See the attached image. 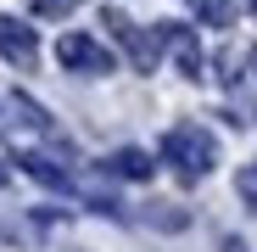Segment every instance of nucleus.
Masks as SVG:
<instances>
[{
	"label": "nucleus",
	"instance_id": "obj_4",
	"mask_svg": "<svg viewBox=\"0 0 257 252\" xmlns=\"http://www.w3.org/2000/svg\"><path fill=\"white\" fill-rule=\"evenodd\" d=\"M0 56L17 62V67H34V56H39L34 28H28V23H17V17H0Z\"/></svg>",
	"mask_w": 257,
	"mask_h": 252
},
{
	"label": "nucleus",
	"instance_id": "obj_6",
	"mask_svg": "<svg viewBox=\"0 0 257 252\" xmlns=\"http://www.w3.org/2000/svg\"><path fill=\"white\" fill-rule=\"evenodd\" d=\"M151 157L140 151V146H123V151H112L106 157V174H117V180H151Z\"/></svg>",
	"mask_w": 257,
	"mask_h": 252
},
{
	"label": "nucleus",
	"instance_id": "obj_10",
	"mask_svg": "<svg viewBox=\"0 0 257 252\" xmlns=\"http://www.w3.org/2000/svg\"><path fill=\"white\" fill-rule=\"evenodd\" d=\"M78 6V0H28V12H39V17H67Z\"/></svg>",
	"mask_w": 257,
	"mask_h": 252
},
{
	"label": "nucleus",
	"instance_id": "obj_9",
	"mask_svg": "<svg viewBox=\"0 0 257 252\" xmlns=\"http://www.w3.org/2000/svg\"><path fill=\"white\" fill-rule=\"evenodd\" d=\"M235 196H240V207H251V213H257V157L240 162V174H235Z\"/></svg>",
	"mask_w": 257,
	"mask_h": 252
},
{
	"label": "nucleus",
	"instance_id": "obj_13",
	"mask_svg": "<svg viewBox=\"0 0 257 252\" xmlns=\"http://www.w3.org/2000/svg\"><path fill=\"white\" fill-rule=\"evenodd\" d=\"M251 78H257V51H251Z\"/></svg>",
	"mask_w": 257,
	"mask_h": 252
},
{
	"label": "nucleus",
	"instance_id": "obj_11",
	"mask_svg": "<svg viewBox=\"0 0 257 252\" xmlns=\"http://www.w3.org/2000/svg\"><path fill=\"white\" fill-rule=\"evenodd\" d=\"M6 180H12V168H6V162H0V185H6Z\"/></svg>",
	"mask_w": 257,
	"mask_h": 252
},
{
	"label": "nucleus",
	"instance_id": "obj_3",
	"mask_svg": "<svg viewBox=\"0 0 257 252\" xmlns=\"http://www.w3.org/2000/svg\"><path fill=\"white\" fill-rule=\"evenodd\" d=\"M106 28L128 45V62H135V73H151V67L162 62V23H157V28H135L123 12H106Z\"/></svg>",
	"mask_w": 257,
	"mask_h": 252
},
{
	"label": "nucleus",
	"instance_id": "obj_5",
	"mask_svg": "<svg viewBox=\"0 0 257 252\" xmlns=\"http://www.w3.org/2000/svg\"><path fill=\"white\" fill-rule=\"evenodd\" d=\"M162 45H174V56H179V73H185V78H201V45H196V34H190V28L162 23Z\"/></svg>",
	"mask_w": 257,
	"mask_h": 252
},
{
	"label": "nucleus",
	"instance_id": "obj_1",
	"mask_svg": "<svg viewBox=\"0 0 257 252\" xmlns=\"http://www.w3.org/2000/svg\"><path fill=\"white\" fill-rule=\"evenodd\" d=\"M162 162L174 168L179 180H207L212 162H218V140H212L201 123H174L162 135Z\"/></svg>",
	"mask_w": 257,
	"mask_h": 252
},
{
	"label": "nucleus",
	"instance_id": "obj_8",
	"mask_svg": "<svg viewBox=\"0 0 257 252\" xmlns=\"http://www.w3.org/2000/svg\"><path fill=\"white\" fill-rule=\"evenodd\" d=\"M190 12H196L207 28H229V23H235V0H190Z\"/></svg>",
	"mask_w": 257,
	"mask_h": 252
},
{
	"label": "nucleus",
	"instance_id": "obj_12",
	"mask_svg": "<svg viewBox=\"0 0 257 252\" xmlns=\"http://www.w3.org/2000/svg\"><path fill=\"white\" fill-rule=\"evenodd\" d=\"M246 12H251V17H257V0H246Z\"/></svg>",
	"mask_w": 257,
	"mask_h": 252
},
{
	"label": "nucleus",
	"instance_id": "obj_14",
	"mask_svg": "<svg viewBox=\"0 0 257 252\" xmlns=\"http://www.w3.org/2000/svg\"><path fill=\"white\" fill-rule=\"evenodd\" d=\"M0 123H6V118H0Z\"/></svg>",
	"mask_w": 257,
	"mask_h": 252
},
{
	"label": "nucleus",
	"instance_id": "obj_2",
	"mask_svg": "<svg viewBox=\"0 0 257 252\" xmlns=\"http://www.w3.org/2000/svg\"><path fill=\"white\" fill-rule=\"evenodd\" d=\"M56 62H62L67 73H90V78H101V73L117 67L112 51L101 45V39H90V34H62V39H56Z\"/></svg>",
	"mask_w": 257,
	"mask_h": 252
},
{
	"label": "nucleus",
	"instance_id": "obj_7",
	"mask_svg": "<svg viewBox=\"0 0 257 252\" xmlns=\"http://www.w3.org/2000/svg\"><path fill=\"white\" fill-rule=\"evenodd\" d=\"M17 162H23V174H34L39 185H51V191H67L73 180H67V168H56L45 151H17Z\"/></svg>",
	"mask_w": 257,
	"mask_h": 252
}]
</instances>
